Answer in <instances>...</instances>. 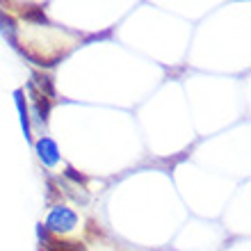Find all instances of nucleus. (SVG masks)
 I'll return each instance as SVG.
<instances>
[{
    "instance_id": "1",
    "label": "nucleus",
    "mask_w": 251,
    "mask_h": 251,
    "mask_svg": "<svg viewBox=\"0 0 251 251\" xmlns=\"http://www.w3.org/2000/svg\"><path fill=\"white\" fill-rule=\"evenodd\" d=\"M78 224V217H75V212L69 210V208H55L50 215H48V222L46 226L50 231H71L73 226Z\"/></svg>"
},
{
    "instance_id": "2",
    "label": "nucleus",
    "mask_w": 251,
    "mask_h": 251,
    "mask_svg": "<svg viewBox=\"0 0 251 251\" xmlns=\"http://www.w3.org/2000/svg\"><path fill=\"white\" fill-rule=\"evenodd\" d=\"M37 153H39V158L44 160V165H48V167L57 165V160H60L57 146H55L53 139H48V137H44V139L37 142Z\"/></svg>"
},
{
    "instance_id": "3",
    "label": "nucleus",
    "mask_w": 251,
    "mask_h": 251,
    "mask_svg": "<svg viewBox=\"0 0 251 251\" xmlns=\"http://www.w3.org/2000/svg\"><path fill=\"white\" fill-rule=\"evenodd\" d=\"M27 89H30V94H32V100H34V112H37V117H39V121H46L48 119V112H50V100L44 96V94L37 92V87L30 82L27 85Z\"/></svg>"
},
{
    "instance_id": "4",
    "label": "nucleus",
    "mask_w": 251,
    "mask_h": 251,
    "mask_svg": "<svg viewBox=\"0 0 251 251\" xmlns=\"http://www.w3.org/2000/svg\"><path fill=\"white\" fill-rule=\"evenodd\" d=\"M41 238L48 242V249L50 251H85L82 245H78V242H57V240H50L46 231H41Z\"/></svg>"
},
{
    "instance_id": "5",
    "label": "nucleus",
    "mask_w": 251,
    "mask_h": 251,
    "mask_svg": "<svg viewBox=\"0 0 251 251\" xmlns=\"http://www.w3.org/2000/svg\"><path fill=\"white\" fill-rule=\"evenodd\" d=\"M14 99H16V107H19V114H21V126H23V132L25 137L30 139V119H27V110H25V100H23V92L16 89L14 92Z\"/></svg>"
},
{
    "instance_id": "6",
    "label": "nucleus",
    "mask_w": 251,
    "mask_h": 251,
    "mask_svg": "<svg viewBox=\"0 0 251 251\" xmlns=\"http://www.w3.org/2000/svg\"><path fill=\"white\" fill-rule=\"evenodd\" d=\"M34 82L41 87V94L46 92V96H55V89H53V82H50V78L41 75V73H34Z\"/></svg>"
}]
</instances>
